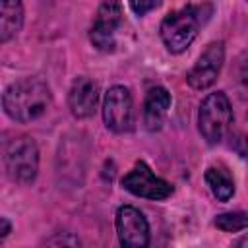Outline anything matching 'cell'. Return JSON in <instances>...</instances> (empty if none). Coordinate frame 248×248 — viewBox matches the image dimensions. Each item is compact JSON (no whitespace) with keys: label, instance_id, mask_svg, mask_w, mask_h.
Listing matches in <instances>:
<instances>
[{"label":"cell","instance_id":"obj_1","mask_svg":"<svg viewBox=\"0 0 248 248\" xmlns=\"http://www.w3.org/2000/svg\"><path fill=\"white\" fill-rule=\"evenodd\" d=\"M4 112L16 122H31L50 107V89L41 78H23L6 87L2 95Z\"/></svg>","mask_w":248,"mask_h":248},{"label":"cell","instance_id":"obj_2","mask_svg":"<svg viewBox=\"0 0 248 248\" xmlns=\"http://www.w3.org/2000/svg\"><path fill=\"white\" fill-rule=\"evenodd\" d=\"M203 10H207V6H186L182 10L170 12L161 21L159 33L170 52L178 54L192 45L200 27L203 25Z\"/></svg>","mask_w":248,"mask_h":248},{"label":"cell","instance_id":"obj_3","mask_svg":"<svg viewBox=\"0 0 248 248\" xmlns=\"http://www.w3.org/2000/svg\"><path fill=\"white\" fill-rule=\"evenodd\" d=\"M2 161L6 174L17 184H31L39 172V149L33 138L17 136L4 140Z\"/></svg>","mask_w":248,"mask_h":248},{"label":"cell","instance_id":"obj_4","mask_svg":"<svg viewBox=\"0 0 248 248\" xmlns=\"http://www.w3.org/2000/svg\"><path fill=\"white\" fill-rule=\"evenodd\" d=\"M232 108L229 97L223 91L209 93L198 110V128L207 143H217L225 138L229 126L232 124Z\"/></svg>","mask_w":248,"mask_h":248},{"label":"cell","instance_id":"obj_5","mask_svg":"<svg viewBox=\"0 0 248 248\" xmlns=\"http://www.w3.org/2000/svg\"><path fill=\"white\" fill-rule=\"evenodd\" d=\"M103 120L114 134H126L134 128V101L132 93L124 85H112L105 93Z\"/></svg>","mask_w":248,"mask_h":248},{"label":"cell","instance_id":"obj_6","mask_svg":"<svg viewBox=\"0 0 248 248\" xmlns=\"http://www.w3.org/2000/svg\"><path fill=\"white\" fill-rule=\"evenodd\" d=\"M124 19L122 4L118 0H105L95 16V21L89 31V39L95 48L103 52H112L116 46V31Z\"/></svg>","mask_w":248,"mask_h":248},{"label":"cell","instance_id":"obj_7","mask_svg":"<svg viewBox=\"0 0 248 248\" xmlns=\"http://www.w3.org/2000/svg\"><path fill=\"white\" fill-rule=\"evenodd\" d=\"M122 186L130 194L147 200H167L172 194V186L159 178L143 161H138L134 169L122 178Z\"/></svg>","mask_w":248,"mask_h":248},{"label":"cell","instance_id":"obj_8","mask_svg":"<svg viewBox=\"0 0 248 248\" xmlns=\"http://www.w3.org/2000/svg\"><path fill=\"white\" fill-rule=\"evenodd\" d=\"M116 234L126 248H143L149 244V223L134 205H122L116 211Z\"/></svg>","mask_w":248,"mask_h":248},{"label":"cell","instance_id":"obj_9","mask_svg":"<svg viewBox=\"0 0 248 248\" xmlns=\"http://www.w3.org/2000/svg\"><path fill=\"white\" fill-rule=\"evenodd\" d=\"M225 60V46L221 41H215L207 45V48L202 52L198 62L192 66V70L186 76V81L194 89H207L215 83V79L221 74Z\"/></svg>","mask_w":248,"mask_h":248},{"label":"cell","instance_id":"obj_10","mask_svg":"<svg viewBox=\"0 0 248 248\" xmlns=\"http://www.w3.org/2000/svg\"><path fill=\"white\" fill-rule=\"evenodd\" d=\"M97 101H99V87L91 78L79 76L72 81V87L68 91V107L76 118L93 116L97 110Z\"/></svg>","mask_w":248,"mask_h":248},{"label":"cell","instance_id":"obj_11","mask_svg":"<svg viewBox=\"0 0 248 248\" xmlns=\"http://www.w3.org/2000/svg\"><path fill=\"white\" fill-rule=\"evenodd\" d=\"M170 93L165 87H151L143 103V124L149 132H159L170 108Z\"/></svg>","mask_w":248,"mask_h":248},{"label":"cell","instance_id":"obj_12","mask_svg":"<svg viewBox=\"0 0 248 248\" xmlns=\"http://www.w3.org/2000/svg\"><path fill=\"white\" fill-rule=\"evenodd\" d=\"M23 25L21 0H0V41L8 43Z\"/></svg>","mask_w":248,"mask_h":248},{"label":"cell","instance_id":"obj_13","mask_svg":"<svg viewBox=\"0 0 248 248\" xmlns=\"http://www.w3.org/2000/svg\"><path fill=\"white\" fill-rule=\"evenodd\" d=\"M211 194L219 202H229L234 194V180L225 167H209L203 174Z\"/></svg>","mask_w":248,"mask_h":248},{"label":"cell","instance_id":"obj_14","mask_svg":"<svg viewBox=\"0 0 248 248\" xmlns=\"http://www.w3.org/2000/svg\"><path fill=\"white\" fill-rule=\"evenodd\" d=\"M215 227L225 232H238L248 229V213L244 211H229L215 217Z\"/></svg>","mask_w":248,"mask_h":248},{"label":"cell","instance_id":"obj_15","mask_svg":"<svg viewBox=\"0 0 248 248\" xmlns=\"http://www.w3.org/2000/svg\"><path fill=\"white\" fill-rule=\"evenodd\" d=\"M159 4H161V0H130V8L136 16H145L151 10L159 8Z\"/></svg>","mask_w":248,"mask_h":248},{"label":"cell","instance_id":"obj_16","mask_svg":"<svg viewBox=\"0 0 248 248\" xmlns=\"http://www.w3.org/2000/svg\"><path fill=\"white\" fill-rule=\"evenodd\" d=\"M231 147H232L244 161H248V138H246V136H242V134L231 136Z\"/></svg>","mask_w":248,"mask_h":248},{"label":"cell","instance_id":"obj_17","mask_svg":"<svg viewBox=\"0 0 248 248\" xmlns=\"http://www.w3.org/2000/svg\"><path fill=\"white\" fill-rule=\"evenodd\" d=\"M240 81L248 87V60L242 64V68H240Z\"/></svg>","mask_w":248,"mask_h":248},{"label":"cell","instance_id":"obj_18","mask_svg":"<svg viewBox=\"0 0 248 248\" xmlns=\"http://www.w3.org/2000/svg\"><path fill=\"white\" fill-rule=\"evenodd\" d=\"M8 232H10V223H8V219H6V217H2V232H0V236L4 238Z\"/></svg>","mask_w":248,"mask_h":248},{"label":"cell","instance_id":"obj_19","mask_svg":"<svg viewBox=\"0 0 248 248\" xmlns=\"http://www.w3.org/2000/svg\"><path fill=\"white\" fill-rule=\"evenodd\" d=\"M234 246H246V248H248V232H246L244 236L236 238V240H234Z\"/></svg>","mask_w":248,"mask_h":248}]
</instances>
